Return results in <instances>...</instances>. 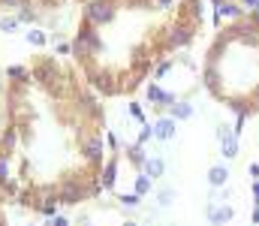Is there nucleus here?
<instances>
[{
	"label": "nucleus",
	"mask_w": 259,
	"mask_h": 226,
	"mask_svg": "<svg viewBox=\"0 0 259 226\" xmlns=\"http://www.w3.org/2000/svg\"><path fill=\"white\" fill-rule=\"evenodd\" d=\"M217 136H220V145H223V157H229V160H232V157L238 154V139H235V133H232L229 127H220V133H217Z\"/></svg>",
	"instance_id": "39448f33"
},
{
	"label": "nucleus",
	"mask_w": 259,
	"mask_h": 226,
	"mask_svg": "<svg viewBox=\"0 0 259 226\" xmlns=\"http://www.w3.org/2000/svg\"><path fill=\"white\" fill-rule=\"evenodd\" d=\"M172 133H175V121H160V124H157V136H160V139H169Z\"/></svg>",
	"instance_id": "6e6552de"
},
{
	"label": "nucleus",
	"mask_w": 259,
	"mask_h": 226,
	"mask_svg": "<svg viewBox=\"0 0 259 226\" xmlns=\"http://www.w3.org/2000/svg\"><path fill=\"white\" fill-rule=\"evenodd\" d=\"M202 30L205 0H88L69 39V61L100 97H133Z\"/></svg>",
	"instance_id": "f03ea898"
},
{
	"label": "nucleus",
	"mask_w": 259,
	"mask_h": 226,
	"mask_svg": "<svg viewBox=\"0 0 259 226\" xmlns=\"http://www.w3.org/2000/svg\"><path fill=\"white\" fill-rule=\"evenodd\" d=\"M0 226H9V217H6V202L0 196Z\"/></svg>",
	"instance_id": "9b49d317"
},
{
	"label": "nucleus",
	"mask_w": 259,
	"mask_h": 226,
	"mask_svg": "<svg viewBox=\"0 0 259 226\" xmlns=\"http://www.w3.org/2000/svg\"><path fill=\"white\" fill-rule=\"evenodd\" d=\"M172 115H175V118H190V106H187V103H181V106H175V109H172Z\"/></svg>",
	"instance_id": "1a4fd4ad"
},
{
	"label": "nucleus",
	"mask_w": 259,
	"mask_h": 226,
	"mask_svg": "<svg viewBox=\"0 0 259 226\" xmlns=\"http://www.w3.org/2000/svg\"><path fill=\"white\" fill-rule=\"evenodd\" d=\"M202 84L238 121L259 115V9L217 27L202 58Z\"/></svg>",
	"instance_id": "7ed1b4c3"
},
{
	"label": "nucleus",
	"mask_w": 259,
	"mask_h": 226,
	"mask_svg": "<svg viewBox=\"0 0 259 226\" xmlns=\"http://www.w3.org/2000/svg\"><path fill=\"white\" fill-rule=\"evenodd\" d=\"M229 181V169L226 166H211V172H208V184L211 187H223Z\"/></svg>",
	"instance_id": "423d86ee"
},
{
	"label": "nucleus",
	"mask_w": 259,
	"mask_h": 226,
	"mask_svg": "<svg viewBox=\"0 0 259 226\" xmlns=\"http://www.w3.org/2000/svg\"><path fill=\"white\" fill-rule=\"evenodd\" d=\"M148 172H151V175H160V172H163V163H160V160H151V163H148Z\"/></svg>",
	"instance_id": "9d476101"
},
{
	"label": "nucleus",
	"mask_w": 259,
	"mask_h": 226,
	"mask_svg": "<svg viewBox=\"0 0 259 226\" xmlns=\"http://www.w3.org/2000/svg\"><path fill=\"white\" fill-rule=\"evenodd\" d=\"M106 187V109L69 58L36 52L0 81V196L55 214Z\"/></svg>",
	"instance_id": "f257e3e1"
},
{
	"label": "nucleus",
	"mask_w": 259,
	"mask_h": 226,
	"mask_svg": "<svg viewBox=\"0 0 259 226\" xmlns=\"http://www.w3.org/2000/svg\"><path fill=\"white\" fill-rule=\"evenodd\" d=\"M235 217V211H232V205H223V208H211V223L214 226H223L229 223Z\"/></svg>",
	"instance_id": "0eeeda50"
},
{
	"label": "nucleus",
	"mask_w": 259,
	"mask_h": 226,
	"mask_svg": "<svg viewBox=\"0 0 259 226\" xmlns=\"http://www.w3.org/2000/svg\"><path fill=\"white\" fill-rule=\"evenodd\" d=\"M3 3H9V0H0V6H3Z\"/></svg>",
	"instance_id": "f8f14e48"
},
{
	"label": "nucleus",
	"mask_w": 259,
	"mask_h": 226,
	"mask_svg": "<svg viewBox=\"0 0 259 226\" xmlns=\"http://www.w3.org/2000/svg\"><path fill=\"white\" fill-rule=\"evenodd\" d=\"M9 3H15V6H21V9H30V12H52V9L66 6V3H78V6H84L88 0H9Z\"/></svg>",
	"instance_id": "20e7f679"
}]
</instances>
